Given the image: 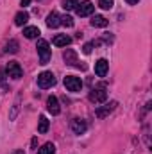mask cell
Segmentation results:
<instances>
[{"label": "cell", "mask_w": 152, "mask_h": 154, "mask_svg": "<svg viewBox=\"0 0 152 154\" xmlns=\"http://www.w3.org/2000/svg\"><path fill=\"white\" fill-rule=\"evenodd\" d=\"M47 25H48L50 29H56V27H59V25H61V16H59L56 11H52V13L47 16Z\"/></svg>", "instance_id": "12"}, {"label": "cell", "mask_w": 152, "mask_h": 154, "mask_svg": "<svg viewBox=\"0 0 152 154\" xmlns=\"http://www.w3.org/2000/svg\"><path fill=\"white\" fill-rule=\"evenodd\" d=\"M5 52H9V54H16V52H18V41H16V39H11V41L5 45Z\"/></svg>", "instance_id": "19"}, {"label": "cell", "mask_w": 152, "mask_h": 154, "mask_svg": "<svg viewBox=\"0 0 152 154\" xmlns=\"http://www.w3.org/2000/svg\"><path fill=\"white\" fill-rule=\"evenodd\" d=\"M91 25L93 27H108V18H104L100 14H95L91 18Z\"/></svg>", "instance_id": "15"}, {"label": "cell", "mask_w": 152, "mask_h": 154, "mask_svg": "<svg viewBox=\"0 0 152 154\" xmlns=\"http://www.w3.org/2000/svg\"><path fill=\"white\" fill-rule=\"evenodd\" d=\"M29 4H31V0H22V2H20V5H23V7H27Z\"/></svg>", "instance_id": "24"}, {"label": "cell", "mask_w": 152, "mask_h": 154, "mask_svg": "<svg viewBox=\"0 0 152 154\" xmlns=\"http://www.w3.org/2000/svg\"><path fill=\"white\" fill-rule=\"evenodd\" d=\"M48 120H47V116H39V124H38V133H41V134H45L47 131H48Z\"/></svg>", "instance_id": "18"}, {"label": "cell", "mask_w": 152, "mask_h": 154, "mask_svg": "<svg viewBox=\"0 0 152 154\" xmlns=\"http://www.w3.org/2000/svg\"><path fill=\"white\" fill-rule=\"evenodd\" d=\"M47 111H48L50 115H59V113H61V108H59V102H57V97H54V95H50V97L47 99Z\"/></svg>", "instance_id": "8"}, {"label": "cell", "mask_w": 152, "mask_h": 154, "mask_svg": "<svg viewBox=\"0 0 152 154\" xmlns=\"http://www.w3.org/2000/svg\"><path fill=\"white\" fill-rule=\"evenodd\" d=\"M61 25H65V27H74V18L68 16V14L61 16Z\"/></svg>", "instance_id": "21"}, {"label": "cell", "mask_w": 152, "mask_h": 154, "mask_svg": "<svg viewBox=\"0 0 152 154\" xmlns=\"http://www.w3.org/2000/svg\"><path fill=\"white\" fill-rule=\"evenodd\" d=\"M5 74L9 77H13V79H20V77L23 75V70H22V66L16 61H9L7 66H5Z\"/></svg>", "instance_id": "6"}, {"label": "cell", "mask_w": 152, "mask_h": 154, "mask_svg": "<svg viewBox=\"0 0 152 154\" xmlns=\"http://www.w3.org/2000/svg\"><path fill=\"white\" fill-rule=\"evenodd\" d=\"M56 84V75L52 72H41L38 75V86L47 90V88H52Z\"/></svg>", "instance_id": "3"}, {"label": "cell", "mask_w": 152, "mask_h": 154, "mask_svg": "<svg viewBox=\"0 0 152 154\" xmlns=\"http://www.w3.org/2000/svg\"><path fill=\"white\" fill-rule=\"evenodd\" d=\"M23 36L27 39H34L39 36V29L38 27H25L23 29Z\"/></svg>", "instance_id": "16"}, {"label": "cell", "mask_w": 152, "mask_h": 154, "mask_svg": "<svg viewBox=\"0 0 152 154\" xmlns=\"http://www.w3.org/2000/svg\"><path fill=\"white\" fill-rule=\"evenodd\" d=\"M4 77H5V72H4V70H0V82L4 81Z\"/></svg>", "instance_id": "27"}, {"label": "cell", "mask_w": 152, "mask_h": 154, "mask_svg": "<svg viewBox=\"0 0 152 154\" xmlns=\"http://www.w3.org/2000/svg\"><path fill=\"white\" fill-rule=\"evenodd\" d=\"M125 2H127V4H129V5H136V4H138V2H140V0H125Z\"/></svg>", "instance_id": "25"}, {"label": "cell", "mask_w": 152, "mask_h": 154, "mask_svg": "<svg viewBox=\"0 0 152 154\" xmlns=\"http://www.w3.org/2000/svg\"><path fill=\"white\" fill-rule=\"evenodd\" d=\"M99 5L102 9H111L113 7V0H99Z\"/></svg>", "instance_id": "22"}, {"label": "cell", "mask_w": 152, "mask_h": 154, "mask_svg": "<svg viewBox=\"0 0 152 154\" xmlns=\"http://www.w3.org/2000/svg\"><path fill=\"white\" fill-rule=\"evenodd\" d=\"M31 145H32V147H36V145H38V138H32V142H31Z\"/></svg>", "instance_id": "26"}, {"label": "cell", "mask_w": 152, "mask_h": 154, "mask_svg": "<svg viewBox=\"0 0 152 154\" xmlns=\"http://www.w3.org/2000/svg\"><path fill=\"white\" fill-rule=\"evenodd\" d=\"M29 22V14L25 13V11H20L16 16H14V23L18 25V27H22V25H25Z\"/></svg>", "instance_id": "14"}, {"label": "cell", "mask_w": 152, "mask_h": 154, "mask_svg": "<svg viewBox=\"0 0 152 154\" xmlns=\"http://www.w3.org/2000/svg\"><path fill=\"white\" fill-rule=\"evenodd\" d=\"M116 106H118V102H116V100H111L109 104H104V106L97 108V109H95V115L99 116V118H106V116L109 115V113L113 111Z\"/></svg>", "instance_id": "7"}, {"label": "cell", "mask_w": 152, "mask_h": 154, "mask_svg": "<svg viewBox=\"0 0 152 154\" xmlns=\"http://www.w3.org/2000/svg\"><path fill=\"white\" fill-rule=\"evenodd\" d=\"M38 154H56V145L52 142H47L45 145H41V149H38Z\"/></svg>", "instance_id": "17"}, {"label": "cell", "mask_w": 152, "mask_h": 154, "mask_svg": "<svg viewBox=\"0 0 152 154\" xmlns=\"http://www.w3.org/2000/svg\"><path fill=\"white\" fill-rule=\"evenodd\" d=\"M52 43H54L56 47H68V45L72 43V38L66 36V34H57L56 38L52 39Z\"/></svg>", "instance_id": "13"}, {"label": "cell", "mask_w": 152, "mask_h": 154, "mask_svg": "<svg viewBox=\"0 0 152 154\" xmlns=\"http://www.w3.org/2000/svg\"><path fill=\"white\" fill-rule=\"evenodd\" d=\"M75 11H77L79 16H90V14H93L95 5H93V2H90V0H84V2H81V4H77Z\"/></svg>", "instance_id": "5"}, {"label": "cell", "mask_w": 152, "mask_h": 154, "mask_svg": "<svg viewBox=\"0 0 152 154\" xmlns=\"http://www.w3.org/2000/svg\"><path fill=\"white\" fill-rule=\"evenodd\" d=\"M93 47H95V41H90V43H86V45L82 47V52H84V54H91Z\"/></svg>", "instance_id": "23"}, {"label": "cell", "mask_w": 152, "mask_h": 154, "mask_svg": "<svg viewBox=\"0 0 152 154\" xmlns=\"http://www.w3.org/2000/svg\"><path fill=\"white\" fill-rule=\"evenodd\" d=\"M65 86H66L68 91H81V88H82V81H81V77L66 75L65 77Z\"/></svg>", "instance_id": "4"}, {"label": "cell", "mask_w": 152, "mask_h": 154, "mask_svg": "<svg viewBox=\"0 0 152 154\" xmlns=\"http://www.w3.org/2000/svg\"><path fill=\"white\" fill-rule=\"evenodd\" d=\"M63 57H65V61H66V65H70V66H77V68H81V65H79V61H77V54L72 50V48H66V52L63 54Z\"/></svg>", "instance_id": "10"}, {"label": "cell", "mask_w": 152, "mask_h": 154, "mask_svg": "<svg viewBox=\"0 0 152 154\" xmlns=\"http://www.w3.org/2000/svg\"><path fill=\"white\" fill-rule=\"evenodd\" d=\"M106 99H108L106 86H97V88H93L91 93H90V100H91L93 104H102V102H106Z\"/></svg>", "instance_id": "2"}, {"label": "cell", "mask_w": 152, "mask_h": 154, "mask_svg": "<svg viewBox=\"0 0 152 154\" xmlns=\"http://www.w3.org/2000/svg\"><path fill=\"white\" fill-rule=\"evenodd\" d=\"M86 129H88L86 120H82V118H74V120H72V131H74L75 134H82Z\"/></svg>", "instance_id": "11"}, {"label": "cell", "mask_w": 152, "mask_h": 154, "mask_svg": "<svg viewBox=\"0 0 152 154\" xmlns=\"http://www.w3.org/2000/svg\"><path fill=\"white\" fill-rule=\"evenodd\" d=\"M13 154H25V152H23V151H14Z\"/></svg>", "instance_id": "28"}, {"label": "cell", "mask_w": 152, "mask_h": 154, "mask_svg": "<svg viewBox=\"0 0 152 154\" xmlns=\"http://www.w3.org/2000/svg\"><path fill=\"white\" fill-rule=\"evenodd\" d=\"M108 70H109V63H108L106 59H99V61L95 63V74L99 77H106Z\"/></svg>", "instance_id": "9"}, {"label": "cell", "mask_w": 152, "mask_h": 154, "mask_svg": "<svg viewBox=\"0 0 152 154\" xmlns=\"http://www.w3.org/2000/svg\"><path fill=\"white\" fill-rule=\"evenodd\" d=\"M77 4H79V0H63V7L66 11H74L77 7Z\"/></svg>", "instance_id": "20"}, {"label": "cell", "mask_w": 152, "mask_h": 154, "mask_svg": "<svg viewBox=\"0 0 152 154\" xmlns=\"http://www.w3.org/2000/svg\"><path fill=\"white\" fill-rule=\"evenodd\" d=\"M36 50H38V54H39V65H47L48 59H50V47H48V41H47V39H38Z\"/></svg>", "instance_id": "1"}]
</instances>
